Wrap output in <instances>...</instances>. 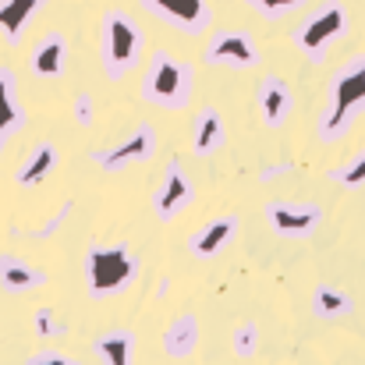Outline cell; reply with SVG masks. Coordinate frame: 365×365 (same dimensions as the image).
Returning <instances> with one entry per match:
<instances>
[{
  "mask_svg": "<svg viewBox=\"0 0 365 365\" xmlns=\"http://www.w3.org/2000/svg\"><path fill=\"white\" fill-rule=\"evenodd\" d=\"M93 351L100 355L103 365H131L135 359V334L131 330H110L93 341Z\"/></svg>",
  "mask_w": 365,
  "mask_h": 365,
  "instance_id": "18",
  "label": "cell"
},
{
  "mask_svg": "<svg viewBox=\"0 0 365 365\" xmlns=\"http://www.w3.org/2000/svg\"><path fill=\"white\" fill-rule=\"evenodd\" d=\"M235 231H238V217H217V220H210V224L188 242V248H192L195 259H213V255H220V252L231 245Z\"/></svg>",
  "mask_w": 365,
  "mask_h": 365,
  "instance_id": "12",
  "label": "cell"
},
{
  "mask_svg": "<svg viewBox=\"0 0 365 365\" xmlns=\"http://www.w3.org/2000/svg\"><path fill=\"white\" fill-rule=\"evenodd\" d=\"M365 114V53L351 57L330 78V100L319 114V142H341L344 131Z\"/></svg>",
  "mask_w": 365,
  "mask_h": 365,
  "instance_id": "1",
  "label": "cell"
},
{
  "mask_svg": "<svg viewBox=\"0 0 365 365\" xmlns=\"http://www.w3.org/2000/svg\"><path fill=\"white\" fill-rule=\"evenodd\" d=\"M32 327H36V334H43V337H53V334L64 330V327L53 319V309H39V312L32 316Z\"/></svg>",
  "mask_w": 365,
  "mask_h": 365,
  "instance_id": "25",
  "label": "cell"
},
{
  "mask_svg": "<svg viewBox=\"0 0 365 365\" xmlns=\"http://www.w3.org/2000/svg\"><path fill=\"white\" fill-rule=\"evenodd\" d=\"M75 114H78V124H89V121H93V107H89V96H86V93L75 100Z\"/></svg>",
  "mask_w": 365,
  "mask_h": 365,
  "instance_id": "27",
  "label": "cell"
},
{
  "mask_svg": "<svg viewBox=\"0 0 365 365\" xmlns=\"http://www.w3.org/2000/svg\"><path fill=\"white\" fill-rule=\"evenodd\" d=\"M53 167H57V145H53V142H39V145L29 153V160L21 163L18 185H21V188H32V185H39Z\"/></svg>",
  "mask_w": 365,
  "mask_h": 365,
  "instance_id": "20",
  "label": "cell"
},
{
  "mask_svg": "<svg viewBox=\"0 0 365 365\" xmlns=\"http://www.w3.org/2000/svg\"><path fill=\"white\" fill-rule=\"evenodd\" d=\"M351 309H355L351 294H344V291H337V287H319V291L312 294V312H316L319 319H341V316H348Z\"/></svg>",
  "mask_w": 365,
  "mask_h": 365,
  "instance_id": "21",
  "label": "cell"
},
{
  "mask_svg": "<svg viewBox=\"0 0 365 365\" xmlns=\"http://www.w3.org/2000/svg\"><path fill=\"white\" fill-rule=\"evenodd\" d=\"M231 348L238 351V359H252L255 348H259V327L255 323H242L231 337Z\"/></svg>",
  "mask_w": 365,
  "mask_h": 365,
  "instance_id": "23",
  "label": "cell"
},
{
  "mask_svg": "<svg viewBox=\"0 0 365 365\" xmlns=\"http://www.w3.org/2000/svg\"><path fill=\"white\" fill-rule=\"evenodd\" d=\"M287 110H291V93L287 86L277 78V75H266L259 82V114L269 128H280L287 121Z\"/></svg>",
  "mask_w": 365,
  "mask_h": 365,
  "instance_id": "14",
  "label": "cell"
},
{
  "mask_svg": "<svg viewBox=\"0 0 365 365\" xmlns=\"http://www.w3.org/2000/svg\"><path fill=\"white\" fill-rule=\"evenodd\" d=\"M25 365H78V362H71V359L61 355V351H39V355H32Z\"/></svg>",
  "mask_w": 365,
  "mask_h": 365,
  "instance_id": "26",
  "label": "cell"
},
{
  "mask_svg": "<svg viewBox=\"0 0 365 365\" xmlns=\"http://www.w3.org/2000/svg\"><path fill=\"white\" fill-rule=\"evenodd\" d=\"M206 64L217 68H252L259 61V46L248 32H220L206 50H202Z\"/></svg>",
  "mask_w": 365,
  "mask_h": 365,
  "instance_id": "9",
  "label": "cell"
},
{
  "mask_svg": "<svg viewBox=\"0 0 365 365\" xmlns=\"http://www.w3.org/2000/svg\"><path fill=\"white\" fill-rule=\"evenodd\" d=\"M220 145H224V121H220V114H217L213 107H206V110H199V118H195L192 149H195L199 156H213Z\"/></svg>",
  "mask_w": 365,
  "mask_h": 365,
  "instance_id": "19",
  "label": "cell"
},
{
  "mask_svg": "<svg viewBox=\"0 0 365 365\" xmlns=\"http://www.w3.org/2000/svg\"><path fill=\"white\" fill-rule=\"evenodd\" d=\"M29 64H32V75H39V78H61V71L68 64V43H64V36L61 32H46L36 43Z\"/></svg>",
  "mask_w": 365,
  "mask_h": 365,
  "instance_id": "11",
  "label": "cell"
},
{
  "mask_svg": "<svg viewBox=\"0 0 365 365\" xmlns=\"http://www.w3.org/2000/svg\"><path fill=\"white\" fill-rule=\"evenodd\" d=\"M43 7H46V0H0V32H4V39L18 43L25 25L32 21V14L43 11Z\"/></svg>",
  "mask_w": 365,
  "mask_h": 365,
  "instance_id": "16",
  "label": "cell"
},
{
  "mask_svg": "<svg viewBox=\"0 0 365 365\" xmlns=\"http://www.w3.org/2000/svg\"><path fill=\"white\" fill-rule=\"evenodd\" d=\"M192 195H195V188H192L188 170H185L178 160H170V163H167V174H163V185H160V192H156V217H160L163 224L174 220L181 210H188Z\"/></svg>",
  "mask_w": 365,
  "mask_h": 365,
  "instance_id": "10",
  "label": "cell"
},
{
  "mask_svg": "<svg viewBox=\"0 0 365 365\" xmlns=\"http://www.w3.org/2000/svg\"><path fill=\"white\" fill-rule=\"evenodd\" d=\"M344 29H348V11H344V4L341 0H323L316 11H309L305 18H302V25L294 29V46L312 61V64H319V61H327V53H330V46L344 36Z\"/></svg>",
  "mask_w": 365,
  "mask_h": 365,
  "instance_id": "5",
  "label": "cell"
},
{
  "mask_svg": "<svg viewBox=\"0 0 365 365\" xmlns=\"http://www.w3.org/2000/svg\"><path fill=\"white\" fill-rule=\"evenodd\" d=\"M142 57V29L128 11H107L100 25V61L110 82L124 78Z\"/></svg>",
  "mask_w": 365,
  "mask_h": 365,
  "instance_id": "3",
  "label": "cell"
},
{
  "mask_svg": "<svg viewBox=\"0 0 365 365\" xmlns=\"http://www.w3.org/2000/svg\"><path fill=\"white\" fill-rule=\"evenodd\" d=\"M138 277V259L128 245H93L86 255V287L93 298L118 294Z\"/></svg>",
  "mask_w": 365,
  "mask_h": 365,
  "instance_id": "4",
  "label": "cell"
},
{
  "mask_svg": "<svg viewBox=\"0 0 365 365\" xmlns=\"http://www.w3.org/2000/svg\"><path fill=\"white\" fill-rule=\"evenodd\" d=\"M266 220L280 238H305L319 227L323 210L316 202H269L266 206Z\"/></svg>",
  "mask_w": 365,
  "mask_h": 365,
  "instance_id": "7",
  "label": "cell"
},
{
  "mask_svg": "<svg viewBox=\"0 0 365 365\" xmlns=\"http://www.w3.org/2000/svg\"><path fill=\"white\" fill-rule=\"evenodd\" d=\"M153 153H156V131H153L149 124H138L124 142L103 149V153H96V163L114 174V170H124V167H135V163L153 160Z\"/></svg>",
  "mask_w": 365,
  "mask_h": 365,
  "instance_id": "8",
  "label": "cell"
},
{
  "mask_svg": "<svg viewBox=\"0 0 365 365\" xmlns=\"http://www.w3.org/2000/svg\"><path fill=\"white\" fill-rule=\"evenodd\" d=\"M46 284V273L43 269H36V266H29L25 259H18V255H0V287L4 291H11V294H25V291H36V287H43Z\"/></svg>",
  "mask_w": 365,
  "mask_h": 365,
  "instance_id": "13",
  "label": "cell"
},
{
  "mask_svg": "<svg viewBox=\"0 0 365 365\" xmlns=\"http://www.w3.org/2000/svg\"><path fill=\"white\" fill-rule=\"evenodd\" d=\"M195 344H199V319H195L192 312L178 316V319L163 330V351H167L170 359H188V355L195 351Z\"/></svg>",
  "mask_w": 365,
  "mask_h": 365,
  "instance_id": "15",
  "label": "cell"
},
{
  "mask_svg": "<svg viewBox=\"0 0 365 365\" xmlns=\"http://www.w3.org/2000/svg\"><path fill=\"white\" fill-rule=\"evenodd\" d=\"M138 4L153 18H160L163 25H170V29H178L185 36H199L213 18L210 0H138Z\"/></svg>",
  "mask_w": 365,
  "mask_h": 365,
  "instance_id": "6",
  "label": "cell"
},
{
  "mask_svg": "<svg viewBox=\"0 0 365 365\" xmlns=\"http://www.w3.org/2000/svg\"><path fill=\"white\" fill-rule=\"evenodd\" d=\"M248 7H255L259 14L266 18H280V14H291L298 7H305V0H245Z\"/></svg>",
  "mask_w": 365,
  "mask_h": 365,
  "instance_id": "24",
  "label": "cell"
},
{
  "mask_svg": "<svg viewBox=\"0 0 365 365\" xmlns=\"http://www.w3.org/2000/svg\"><path fill=\"white\" fill-rule=\"evenodd\" d=\"M21 124H25V114H21V103H18L14 75H11V71H0V145H4V138L14 135Z\"/></svg>",
  "mask_w": 365,
  "mask_h": 365,
  "instance_id": "17",
  "label": "cell"
},
{
  "mask_svg": "<svg viewBox=\"0 0 365 365\" xmlns=\"http://www.w3.org/2000/svg\"><path fill=\"white\" fill-rule=\"evenodd\" d=\"M330 178H334L337 185H344V188H362L365 185V149L351 160V163H344V167L330 170Z\"/></svg>",
  "mask_w": 365,
  "mask_h": 365,
  "instance_id": "22",
  "label": "cell"
},
{
  "mask_svg": "<svg viewBox=\"0 0 365 365\" xmlns=\"http://www.w3.org/2000/svg\"><path fill=\"white\" fill-rule=\"evenodd\" d=\"M192 86H195L192 64L170 57L167 50H156L153 61L145 64L142 96H145L153 107H160V110H185L188 100H192Z\"/></svg>",
  "mask_w": 365,
  "mask_h": 365,
  "instance_id": "2",
  "label": "cell"
}]
</instances>
